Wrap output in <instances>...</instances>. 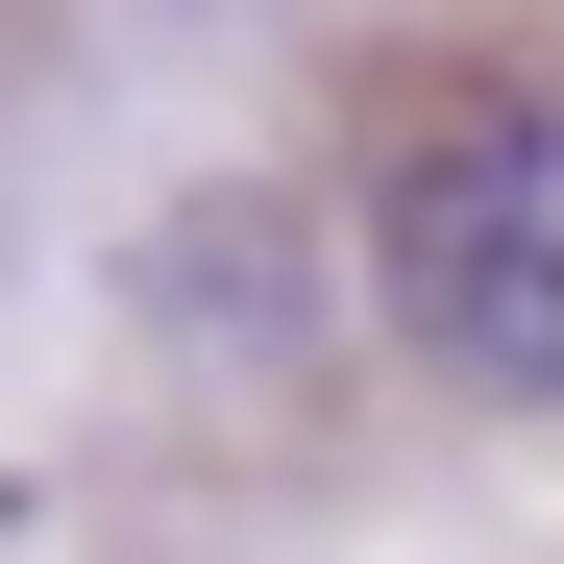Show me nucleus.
Returning a JSON list of instances; mask_svg holds the SVG:
<instances>
[{"label": "nucleus", "mask_w": 564, "mask_h": 564, "mask_svg": "<svg viewBox=\"0 0 564 564\" xmlns=\"http://www.w3.org/2000/svg\"><path fill=\"white\" fill-rule=\"evenodd\" d=\"M393 319L466 368V393L564 417V99L417 148V197H393Z\"/></svg>", "instance_id": "f257e3e1"}]
</instances>
